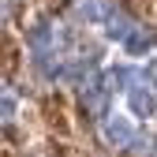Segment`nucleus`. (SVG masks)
Wrapping results in <instances>:
<instances>
[{"instance_id":"obj_2","label":"nucleus","mask_w":157,"mask_h":157,"mask_svg":"<svg viewBox=\"0 0 157 157\" xmlns=\"http://www.w3.org/2000/svg\"><path fill=\"white\" fill-rule=\"evenodd\" d=\"M105 139L112 146H131L135 142V127L127 116H109V124H105Z\"/></svg>"},{"instance_id":"obj_5","label":"nucleus","mask_w":157,"mask_h":157,"mask_svg":"<svg viewBox=\"0 0 157 157\" xmlns=\"http://www.w3.org/2000/svg\"><path fill=\"white\" fill-rule=\"evenodd\" d=\"M105 37H109V41H127V37H131V30H135V23H131V19L124 15V11H109V19H105Z\"/></svg>"},{"instance_id":"obj_7","label":"nucleus","mask_w":157,"mask_h":157,"mask_svg":"<svg viewBox=\"0 0 157 157\" xmlns=\"http://www.w3.org/2000/svg\"><path fill=\"white\" fill-rule=\"evenodd\" d=\"M15 109H19L15 94H11V90H4V101H0V112H4V120H11V116H15Z\"/></svg>"},{"instance_id":"obj_4","label":"nucleus","mask_w":157,"mask_h":157,"mask_svg":"<svg viewBox=\"0 0 157 157\" xmlns=\"http://www.w3.org/2000/svg\"><path fill=\"white\" fill-rule=\"evenodd\" d=\"M153 45H157V34H153V30H146V26H135V30H131V37L124 41V52H127V56H146Z\"/></svg>"},{"instance_id":"obj_3","label":"nucleus","mask_w":157,"mask_h":157,"mask_svg":"<svg viewBox=\"0 0 157 157\" xmlns=\"http://www.w3.org/2000/svg\"><path fill=\"white\" fill-rule=\"evenodd\" d=\"M26 45H30L34 52H41V49H52V45H56V30H52V23L37 19V23L26 30Z\"/></svg>"},{"instance_id":"obj_6","label":"nucleus","mask_w":157,"mask_h":157,"mask_svg":"<svg viewBox=\"0 0 157 157\" xmlns=\"http://www.w3.org/2000/svg\"><path fill=\"white\" fill-rule=\"evenodd\" d=\"M78 15H82L86 23H101V19H109V15L101 11V4H97V0H78Z\"/></svg>"},{"instance_id":"obj_1","label":"nucleus","mask_w":157,"mask_h":157,"mask_svg":"<svg viewBox=\"0 0 157 157\" xmlns=\"http://www.w3.org/2000/svg\"><path fill=\"white\" fill-rule=\"evenodd\" d=\"M127 105H131L135 116H153V112H157V97H153L150 82H135V86L127 90Z\"/></svg>"}]
</instances>
